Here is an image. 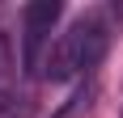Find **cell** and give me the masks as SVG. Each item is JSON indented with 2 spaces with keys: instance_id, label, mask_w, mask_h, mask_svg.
<instances>
[{
  "instance_id": "obj_1",
  "label": "cell",
  "mask_w": 123,
  "mask_h": 118,
  "mask_svg": "<svg viewBox=\"0 0 123 118\" xmlns=\"http://www.w3.org/2000/svg\"><path fill=\"white\" fill-rule=\"evenodd\" d=\"M106 42H111V30H106L102 17H76V21L55 38L43 76L55 80V84L72 80V76H89V72L102 63V55H106Z\"/></svg>"
},
{
  "instance_id": "obj_2",
  "label": "cell",
  "mask_w": 123,
  "mask_h": 118,
  "mask_svg": "<svg viewBox=\"0 0 123 118\" xmlns=\"http://www.w3.org/2000/svg\"><path fill=\"white\" fill-rule=\"evenodd\" d=\"M60 0H30L21 9V72L25 76H43L51 55V30L60 21Z\"/></svg>"
},
{
  "instance_id": "obj_3",
  "label": "cell",
  "mask_w": 123,
  "mask_h": 118,
  "mask_svg": "<svg viewBox=\"0 0 123 118\" xmlns=\"http://www.w3.org/2000/svg\"><path fill=\"white\" fill-rule=\"evenodd\" d=\"M93 97H98V84H93V80H81L72 93H68V101H64V106L55 110L51 118H81V114H89Z\"/></svg>"
},
{
  "instance_id": "obj_4",
  "label": "cell",
  "mask_w": 123,
  "mask_h": 118,
  "mask_svg": "<svg viewBox=\"0 0 123 118\" xmlns=\"http://www.w3.org/2000/svg\"><path fill=\"white\" fill-rule=\"evenodd\" d=\"M13 97V59H9V38L0 34V106Z\"/></svg>"
},
{
  "instance_id": "obj_5",
  "label": "cell",
  "mask_w": 123,
  "mask_h": 118,
  "mask_svg": "<svg viewBox=\"0 0 123 118\" xmlns=\"http://www.w3.org/2000/svg\"><path fill=\"white\" fill-rule=\"evenodd\" d=\"M30 114H34V101H30L25 93H13L9 101L0 106V118H30Z\"/></svg>"
}]
</instances>
